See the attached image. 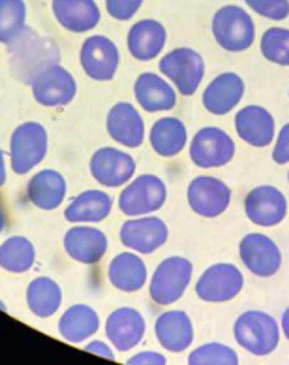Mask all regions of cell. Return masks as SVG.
<instances>
[{"mask_svg": "<svg viewBox=\"0 0 289 365\" xmlns=\"http://www.w3.org/2000/svg\"><path fill=\"white\" fill-rule=\"evenodd\" d=\"M8 58H10V70L14 78L31 85L36 73L51 64H58L61 49L53 38L41 36L26 26L21 36L8 43Z\"/></svg>", "mask_w": 289, "mask_h": 365, "instance_id": "cell-1", "label": "cell"}, {"mask_svg": "<svg viewBox=\"0 0 289 365\" xmlns=\"http://www.w3.org/2000/svg\"><path fill=\"white\" fill-rule=\"evenodd\" d=\"M233 335L238 346L253 356L273 354L280 344L278 322L263 311H246L235 320Z\"/></svg>", "mask_w": 289, "mask_h": 365, "instance_id": "cell-2", "label": "cell"}, {"mask_svg": "<svg viewBox=\"0 0 289 365\" xmlns=\"http://www.w3.org/2000/svg\"><path fill=\"white\" fill-rule=\"evenodd\" d=\"M49 149V134L38 120L17 126L10 140V164L17 175H26L40 164Z\"/></svg>", "mask_w": 289, "mask_h": 365, "instance_id": "cell-3", "label": "cell"}, {"mask_svg": "<svg viewBox=\"0 0 289 365\" xmlns=\"http://www.w3.org/2000/svg\"><path fill=\"white\" fill-rule=\"evenodd\" d=\"M211 29L218 46L229 53L246 51L256 40L253 19L241 6H222L212 17Z\"/></svg>", "mask_w": 289, "mask_h": 365, "instance_id": "cell-4", "label": "cell"}, {"mask_svg": "<svg viewBox=\"0 0 289 365\" xmlns=\"http://www.w3.org/2000/svg\"><path fill=\"white\" fill-rule=\"evenodd\" d=\"M194 264L184 256H169L158 264L150 279L149 294L156 305L167 307L181 299L190 287Z\"/></svg>", "mask_w": 289, "mask_h": 365, "instance_id": "cell-5", "label": "cell"}, {"mask_svg": "<svg viewBox=\"0 0 289 365\" xmlns=\"http://www.w3.org/2000/svg\"><path fill=\"white\" fill-rule=\"evenodd\" d=\"M160 72L175 89L184 96H191L199 89L205 76V61L191 47H177L171 49L160 61Z\"/></svg>", "mask_w": 289, "mask_h": 365, "instance_id": "cell-6", "label": "cell"}, {"mask_svg": "<svg viewBox=\"0 0 289 365\" xmlns=\"http://www.w3.org/2000/svg\"><path fill=\"white\" fill-rule=\"evenodd\" d=\"M167 187L158 175L143 173L126 185L119 196V209L126 217H143L164 207Z\"/></svg>", "mask_w": 289, "mask_h": 365, "instance_id": "cell-7", "label": "cell"}, {"mask_svg": "<svg viewBox=\"0 0 289 365\" xmlns=\"http://www.w3.org/2000/svg\"><path fill=\"white\" fill-rule=\"evenodd\" d=\"M32 98L43 108L68 106L78 94V81L61 64H51L31 81Z\"/></svg>", "mask_w": 289, "mask_h": 365, "instance_id": "cell-8", "label": "cell"}, {"mask_svg": "<svg viewBox=\"0 0 289 365\" xmlns=\"http://www.w3.org/2000/svg\"><path fill=\"white\" fill-rule=\"evenodd\" d=\"M244 277L237 266L220 262L206 267L196 284L197 297L205 303L231 302L241 294Z\"/></svg>", "mask_w": 289, "mask_h": 365, "instance_id": "cell-9", "label": "cell"}, {"mask_svg": "<svg viewBox=\"0 0 289 365\" xmlns=\"http://www.w3.org/2000/svg\"><path fill=\"white\" fill-rule=\"evenodd\" d=\"M235 157V141L218 126L197 130L190 143V158L197 168H222Z\"/></svg>", "mask_w": 289, "mask_h": 365, "instance_id": "cell-10", "label": "cell"}, {"mask_svg": "<svg viewBox=\"0 0 289 365\" xmlns=\"http://www.w3.org/2000/svg\"><path fill=\"white\" fill-rule=\"evenodd\" d=\"M83 72L94 81H111L119 70L120 53L117 43L107 36H88L79 51Z\"/></svg>", "mask_w": 289, "mask_h": 365, "instance_id": "cell-11", "label": "cell"}, {"mask_svg": "<svg viewBox=\"0 0 289 365\" xmlns=\"http://www.w3.org/2000/svg\"><path fill=\"white\" fill-rule=\"evenodd\" d=\"M188 205L196 215L216 219L231 204V188L211 175H199L188 185Z\"/></svg>", "mask_w": 289, "mask_h": 365, "instance_id": "cell-12", "label": "cell"}, {"mask_svg": "<svg viewBox=\"0 0 289 365\" xmlns=\"http://www.w3.org/2000/svg\"><path fill=\"white\" fill-rule=\"evenodd\" d=\"M238 256L248 272L261 279L276 275L282 267V252L278 245L268 235L258 232L246 234L241 240Z\"/></svg>", "mask_w": 289, "mask_h": 365, "instance_id": "cell-13", "label": "cell"}, {"mask_svg": "<svg viewBox=\"0 0 289 365\" xmlns=\"http://www.w3.org/2000/svg\"><path fill=\"white\" fill-rule=\"evenodd\" d=\"M169 230L158 217H132L120 228V243L137 255H152L165 245Z\"/></svg>", "mask_w": 289, "mask_h": 365, "instance_id": "cell-14", "label": "cell"}, {"mask_svg": "<svg viewBox=\"0 0 289 365\" xmlns=\"http://www.w3.org/2000/svg\"><path fill=\"white\" fill-rule=\"evenodd\" d=\"M244 211L250 222L261 228L280 225L288 215V200L284 192L270 185L252 188L244 200Z\"/></svg>", "mask_w": 289, "mask_h": 365, "instance_id": "cell-15", "label": "cell"}, {"mask_svg": "<svg viewBox=\"0 0 289 365\" xmlns=\"http://www.w3.org/2000/svg\"><path fill=\"white\" fill-rule=\"evenodd\" d=\"M90 175L107 188H119L134 178L135 160L115 147H102L90 157Z\"/></svg>", "mask_w": 289, "mask_h": 365, "instance_id": "cell-16", "label": "cell"}, {"mask_svg": "<svg viewBox=\"0 0 289 365\" xmlns=\"http://www.w3.org/2000/svg\"><path fill=\"white\" fill-rule=\"evenodd\" d=\"M64 251L73 262L94 266L107 252V235L94 226H72L64 234Z\"/></svg>", "mask_w": 289, "mask_h": 365, "instance_id": "cell-17", "label": "cell"}, {"mask_svg": "<svg viewBox=\"0 0 289 365\" xmlns=\"http://www.w3.org/2000/svg\"><path fill=\"white\" fill-rule=\"evenodd\" d=\"M147 331L144 317L134 307H119L105 320V335L119 352H128L143 341Z\"/></svg>", "mask_w": 289, "mask_h": 365, "instance_id": "cell-18", "label": "cell"}, {"mask_svg": "<svg viewBox=\"0 0 289 365\" xmlns=\"http://www.w3.org/2000/svg\"><path fill=\"white\" fill-rule=\"evenodd\" d=\"M105 128L111 140L130 149L141 147L144 141V120L130 102H117L109 110Z\"/></svg>", "mask_w": 289, "mask_h": 365, "instance_id": "cell-19", "label": "cell"}, {"mask_svg": "<svg viewBox=\"0 0 289 365\" xmlns=\"http://www.w3.org/2000/svg\"><path fill=\"white\" fill-rule=\"evenodd\" d=\"M244 96V81L235 72H224L206 85L203 93V106L212 115H227L235 110Z\"/></svg>", "mask_w": 289, "mask_h": 365, "instance_id": "cell-20", "label": "cell"}, {"mask_svg": "<svg viewBox=\"0 0 289 365\" xmlns=\"http://www.w3.org/2000/svg\"><path fill=\"white\" fill-rule=\"evenodd\" d=\"M235 130L244 143L263 149L274 140V117L261 106H246L235 115Z\"/></svg>", "mask_w": 289, "mask_h": 365, "instance_id": "cell-21", "label": "cell"}, {"mask_svg": "<svg viewBox=\"0 0 289 365\" xmlns=\"http://www.w3.org/2000/svg\"><path fill=\"white\" fill-rule=\"evenodd\" d=\"M51 10L58 25L73 34L94 31L102 19L96 0H53Z\"/></svg>", "mask_w": 289, "mask_h": 365, "instance_id": "cell-22", "label": "cell"}, {"mask_svg": "<svg viewBox=\"0 0 289 365\" xmlns=\"http://www.w3.org/2000/svg\"><path fill=\"white\" fill-rule=\"evenodd\" d=\"M154 335L160 346L173 354H181L194 343V324L184 311H167L156 319Z\"/></svg>", "mask_w": 289, "mask_h": 365, "instance_id": "cell-23", "label": "cell"}, {"mask_svg": "<svg viewBox=\"0 0 289 365\" xmlns=\"http://www.w3.org/2000/svg\"><path fill=\"white\" fill-rule=\"evenodd\" d=\"M165 42H167V31L156 19H141V21H137L130 29L128 38H126L130 55L135 61H141V63L154 61L164 49Z\"/></svg>", "mask_w": 289, "mask_h": 365, "instance_id": "cell-24", "label": "cell"}, {"mask_svg": "<svg viewBox=\"0 0 289 365\" xmlns=\"http://www.w3.org/2000/svg\"><path fill=\"white\" fill-rule=\"evenodd\" d=\"M66 179L57 170H40L26 185V196L41 211H55L66 200Z\"/></svg>", "mask_w": 289, "mask_h": 365, "instance_id": "cell-25", "label": "cell"}, {"mask_svg": "<svg viewBox=\"0 0 289 365\" xmlns=\"http://www.w3.org/2000/svg\"><path fill=\"white\" fill-rule=\"evenodd\" d=\"M134 94L141 110L156 113V111H169L177 106V93L162 76L144 72L137 76L134 83Z\"/></svg>", "mask_w": 289, "mask_h": 365, "instance_id": "cell-26", "label": "cell"}, {"mask_svg": "<svg viewBox=\"0 0 289 365\" xmlns=\"http://www.w3.org/2000/svg\"><path fill=\"white\" fill-rule=\"evenodd\" d=\"M111 209H113V198L103 190L90 188L72 198L64 211V219L72 225H87V222L96 225L107 219Z\"/></svg>", "mask_w": 289, "mask_h": 365, "instance_id": "cell-27", "label": "cell"}, {"mask_svg": "<svg viewBox=\"0 0 289 365\" xmlns=\"http://www.w3.org/2000/svg\"><path fill=\"white\" fill-rule=\"evenodd\" d=\"M147 266L141 256L135 252H120L111 260L107 269V279L111 287L120 292L134 294L147 284Z\"/></svg>", "mask_w": 289, "mask_h": 365, "instance_id": "cell-28", "label": "cell"}, {"mask_svg": "<svg viewBox=\"0 0 289 365\" xmlns=\"http://www.w3.org/2000/svg\"><path fill=\"white\" fill-rule=\"evenodd\" d=\"M100 329V317L87 303H75L68 307L58 320V334L64 341L81 344Z\"/></svg>", "mask_w": 289, "mask_h": 365, "instance_id": "cell-29", "label": "cell"}, {"mask_svg": "<svg viewBox=\"0 0 289 365\" xmlns=\"http://www.w3.org/2000/svg\"><path fill=\"white\" fill-rule=\"evenodd\" d=\"M150 145L156 155L164 158H173L181 155L188 140V130L184 123L177 117H162L150 128Z\"/></svg>", "mask_w": 289, "mask_h": 365, "instance_id": "cell-30", "label": "cell"}, {"mask_svg": "<svg viewBox=\"0 0 289 365\" xmlns=\"http://www.w3.org/2000/svg\"><path fill=\"white\" fill-rule=\"evenodd\" d=\"M26 305L38 319H49L62 305V288L51 277H36L26 288Z\"/></svg>", "mask_w": 289, "mask_h": 365, "instance_id": "cell-31", "label": "cell"}, {"mask_svg": "<svg viewBox=\"0 0 289 365\" xmlns=\"http://www.w3.org/2000/svg\"><path fill=\"white\" fill-rule=\"evenodd\" d=\"M36 262V249L25 235H11L0 245V267L8 273L31 272Z\"/></svg>", "mask_w": 289, "mask_h": 365, "instance_id": "cell-32", "label": "cell"}, {"mask_svg": "<svg viewBox=\"0 0 289 365\" xmlns=\"http://www.w3.org/2000/svg\"><path fill=\"white\" fill-rule=\"evenodd\" d=\"M26 29L25 0H0V43H11Z\"/></svg>", "mask_w": 289, "mask_h": 365, "instance_id": "cell-33", "label": "cell"}, {"mask_svg": "<svg viewBox=\"0 0 289 365\" xmlns=\"http://www.w3.org/2000/svg\"><path fill=\"white\" fill-rule=\"evenodd\" d=\"M261 55L268 63L289 66V29L270 26L261 36Z\"/></svg>", "mask_w": 289, "mask_h": 365, "instance_id": "cell-34", "label": "cell"}, {"mask_svg": "<svg viewBox=\"0 0 289 365\" xmlns=\"http://www.w3.org/2000/svg\"><path fill=\"white\" fill-rule=\"evenodd\" d=\"M190 365H237V352L222 343H206L188 356Z\"/></svg>", "mask_w": 289, "mask_h": 365, "instance_id": "cell-35", "label": "cell"}, {"mask_svg": "<svg viewBox=\"0 0 289 365\" xmlns=\"http://www.w3.org/2000/svg\"><path fill=\"white\" fill-rule=\"evenodd\" d=\"M256 14L270 21H284L289 16V0H244Z\"/></svg>", "mask_w": 289, "mask_h": 365, "instance_id": "cell-36", "label": "cell"}, {"mask_svg": "<svg viewBox=\"0 0 289 365\" xmlns=\"http://www.w3.org/2000/svg\"><path fill=\"white\" fill-rule=\"evenodd\" d=\"M143 0H105V10L117 21H128L140 11Z\"/></svg>", "mask_w": 289, "mask_h": 365, "instance_id": "cell-37", "label": "cell"}, {"mask_svg": "<svg viewBox=\"0 0 289 365\" xmlns=\"http://www.w3.org/2000/svg\"><path fill=\"white\" fill-rule=\"evenodd\" d=\"M273 160L280 164V166L289 162V123L282 126V130H280L276 147H274L273 151Z\"/></svg>", "mask_w": 289, "mask_h": 365, "instance_id": "cell-38", "label": "cell"}, {"mask_svg": "<svg viewBox=\"0 0 289 365\" xmlns=\"http://www.w3.org/2000/svg\"><path fill=\"white\" fill-rule=\"evenodd\" d=\"M128 365H165L167 364V358L164 354H158V352H140V354L132 356L128 361Z\"/></svg>", "mask_w": 289, "mask_h": 365, "instance_id": "cell-39", "label": "cell"}, {"mask_svg": "<svg viewBox=\"0 0 289 365\" xmlns=\"http://www.w3.org/2000/svg\"><path fill=\"white\" fill-rule=\"evenodd\" d=\"M85 350L90 352V354L103 356V358H107V360L111 361L115 360V352L111 350V346H107V344L102 343V341H93V343H88L87 346H85Z\"/></svg>", "mask_w": 289, "mask_h": 365, "instance_id": "cell-40", "label": "cell"}, {"mask_svg": "<svg viewBox=\"0 0 289 365\" xmlns=\"http://www.w3.org/2000/svg\"><path fill=\"white\" fill-rule=\"evenodd\" d=\"M6 182V160H4V151L0 147V187H4Z\"/></svg>", "mask_w": 289, "mask_h": 365, "instance_id": "cell-41", "label": "cell"}, {"mask_svg": "<svg viewBox=\"0 0 289 365\" xmlns=\"http://www.w3.org/2000/svg\"><path fill=\"white\" fill-rule=\"evenodd\" d=\"M282 331H284L285 339L289 341V307L285 309L284 314H282Z\"/></svg>", "mask_w": 289, "mask_h": 365, "instance_id": "cell-42", "label": "cell"}, {"mask_svg": "<svg viewBox=\"0 0 289 365\" xmlns=\"http://www.w3.org/2000/svg\"><path fill=\"white\" fill-rule=\"evenodd\" d=\"M6 226V219H4V213L0 211V234H2V230H4Z\"/></svg>", "mask_w": 289, "mask_h": 365, "instance_id": "cell-43", "label": "cell"}, {"mask_svg": "<svg viewBox=\"0 0 289 365\" xmlns=\"http://www.w3.org/2000/svg\"><path fill=\"white\" fill-rule=\"evenodd\" d=\"M288 182H289V172H288Z\"/></svg>", "mask_w": 289, "mask_h": 365, "instance_id": "cell-44", "label": "cell"}]
</instances>
